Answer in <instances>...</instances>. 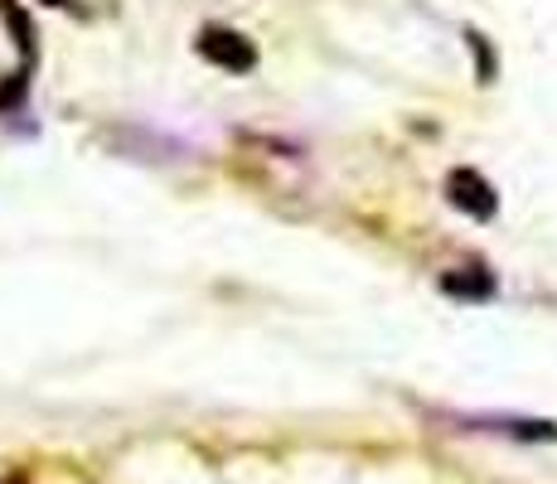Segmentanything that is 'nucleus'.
Returning a JSON list of instances; mask_svg holds the SVG:
<instances>
[{"mask_svg": "<svg viewBox=\"0 0 557 484\" xmlns=\"http://www.w3.org/2000/svg\"><path fill=\"white\" fill-rule=\"evenodd\" d=\"M446 199H451L460 213H470L475 223H490L499 213V194L480 170H451V175H446Z\"/></svg>", "mask_w": 557, "mask_h": 484, "instance_id": "nucleus-1", "label": "nucleus"}, {"mask_svg": "<svg viewBox=\"0 0 557 484\" xmlns=\"http://www.w3.org/2000/svg\"><path fill=\"white\" fill-rule=\"evenodd\" d=\"M199 53L209 63H219V69H228V73H252L257 69V49H252V39H243L238 29H223V25H209L199 35Z\"/></svg>", "mask_w": 557, "mask_h": 484, "instance_id": "nucleus-2", "label": "nucleus"}, {"mask_svg": "<svg viewBox=\"0 0 557 484\" xmlns=\"http://www.w3.org/2000/svg\"><path fill=\"white\" fill-rule=\"evenodd\" d=\"M466 432H499L519 440H557V422H533V417H460Z\"/></svg>", "mask_w": 557, "mask_h": 484, "instance_id": "nucleus-3", "label": "nucleus"}, {"mask_svg": "<svg viewBox=\"0 0 557 484\" xmlns=\"http://www.w3.org/2000/svg\"><path fill=\"white\" fill-rule=\"evenodd\" d=\"M442 290L446 296H460V300H490L495 296V276H490L485 266H460V272L442 276Z\"/></svg>", "mask_w": 557, "mask_h": 484, "instance_id": "nucleus-4", "label": "nucleus"}, {"mask_svg": "<svg viewBox=\"0 0 557 484\" xmlns=\"http://www.w3.org/2000/svg\"><path fill=\"white\" fill-rule=\"evenodd\" d=\"M0 20H5L10 35H15V49L25 53L29 63H35V49H39V45H35V25H29V15L15 5V0H0Z\"/></svg>", "mask_w": 557, "mask_h": 484, "instance_id": "nucleus-5", "label": "nucleus"}, {"mask_svg": "<svg viewBox=\"0 0 557 484\" xmlns=\"http://www.w3.org/2000/svg\"><path fill=\"white\" fill-rule=\"evenodd\" d=\"M470 49H475V59H480V83H495V59H490V45H485V35H475L470 29Z\"/></svg>", "mask_w": 557, "mask_h": 484, "instance_id": "nucleus-6", "label": "nucleus"}, {"mask_svg": "<svg viewBox=\"0 0 557 484\" xmlns=\"http://www.w3.org/2000/svg\"><path fill=\"white\" fill-rule=\"evenodd\" d=\"M45 5H69V0H45Z\"/></svg>", "mask_w": 557, "mask_h": 484, "instance_id": "nucleus-7", "label": "nucleus"}]
</instances>
